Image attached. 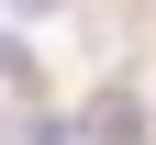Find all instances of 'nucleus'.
<instances>
[{
    "label": "nucleus",
    "instance_id": "obj_3",
    "mask_svg": "<svg viewBox=\"0 0 156 145\" xmlns=\"http://www.w3.org/2000/svg\"><path fill=\"white\" fill-rule=\"evenodd\" d=\"M23 145H67V123H56V112H34V123H23Z\"/></svg>",
    "mask_w": 156,
    "mask_h": 145
},
{
    "label": "nucleus",
    "instance_id": "obj_1",
    "mask_svg": "<svg viewBox=\"0 0 156 145\" xmlns=\"http://www.w3.org/2000/svg\"><path fill=\"white\" fill-rule=\"evenodd\" d=\"M89 145H145V100L134 89H101L89 100Z\"/></svg>",
    "mask_w": 156,
    "mask_h": 145
},
{
    "label": "nucleus",
    "instance_id": "obj_2",
    "mask_svg": "<svg viewBox=\"0 0 156 145\" xmlns=\"http://www.w3.org/2000/svg\"><path fill=\"white\" fill-rule=\"evenodd\" d=\"M0 78H11V100H23V112L45 100V67H34V45H11V56H0Z\"/></svg>",
    "mask_w": 156,
    "mask_h": 145
}]
</instances>
